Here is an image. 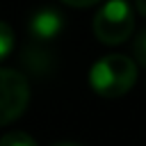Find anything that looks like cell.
<instances>
[{"mask_svg": "<svg viewBox=\"0 0 146 146\" xmlns=\"http://www.w3.org/2000/svg\"><path fill=\"white\" fill-rule=\"evenodd\" d=\"M137 66L128 55H105L89 68V84L103 98H119L132 89Z\"/></svg>", "mask_w": 146, "mask_h": 146, "instance_id": "1", "label": "cell"}, {"mask_svg": "<svg viewBox=\"0 0 146 146\" xmlns=\"http://www.w3.org/2000/svg\"><path fill=\"white\" fill-rule=\"evenodd\" d=\"M135 30V14L125 0H107L94 16V34L100 43L119 46Z\"/></svg>", "mask_w": 146, "mask_h": 146, "instance_id": "2", "label": "cell"}, {"mask_svg": "<svg viewBox=\"0 0 146 146\" xmlns=\"http://www.w3.org/2000/svg\"><path fill=\"white\" fill-rule=\"evenodd\" d=\"M30 103L27 78L14 68H0V125L16 121Z\"/></svg>", "mask_w": 146, "mask_h": 146, "instance_id": "3", "label": "cell"}, {"mask_svg": "<svg viewBox=\"0 0 146 146\" xmlns=\"http://www.w3.org/2000/svg\"><path fill=\"white\" fill-rule=\"evenodd\" d=\"M64 27V18L57 9H50V7H43V9H36L32 16H30V23H27V30L30 34L36 39V41H50L55 39Z\"/></svg>", "mask_w": 146, "mask_h": 146, "instance_id": "4", "label": "cell"}, {"mask_svg": "<svg viewBox=\"0 0 146 146\" xmlns=\"http://www.w3.org/2000/svg\"><path fill=\"white\" fill-rule=\"evenodd\" d=\"M0 146H36V141H34V137H30L27 132L14 130V132H7V135H2V139H0Z\"/></svg>", "mask_w": 146, "mask_h": 146, "instance_id": "5", "label": "cell"}, {"mask_svg": "<svg viewBox=\"0 0 146 146\" xmlns=\"http://www.w3.org/2000/svg\"><path fill=\"white\" fill-rule=\"evenodd\" d=\"M11 48H14V30L5 21H0V62L11 52Z\"/></svg>", "mask_w": 146, "mask_h": 146, "instance_id": "6", "label": "cell"}, {"mask_svg": "<svg viewBox=\"0 0 146 146\" xmlns=\"http://www.w3.org/2000/svg\"><path fill=\"white\" fill-rule=\"evenodd\" d=\"M135 55H137V62L146 66V30H141L139 36L135 39Z\"/></svg>", "mask_w": 146, "mask_h": 146, "instance_id": "7", "label": "cell"}, {"mask_svg": "<svg viewBox=\"0 0 146 146\" xmlns=\"http://www.w3.org/2000/svg\"><path fill=\"white\" fill-rule=\"evenodd\" d=\"M64 5H71V7H91L96 5L98 0H62Z\"/></svg>", "mask_w": 146, "mask_h": 146, "instance_id": "8", "label": "cell"}, {"mask_svg": "<svg viewBox=\"0 0 146 146\" xmlns=\"http://www.w3.org/2000/svg\"><path fill=\"white\" fill-rule=\"evenodd\" d=\"M137 9H139V14L146 16V0H137Z\"/></svg>", "mask_w": 146, "mask_h": 146, "instance_id": "9", "label": "cell"}, {"mask_svg": "<svg viewBox=\"0 0 146 146\" xmlns=\"http://www.w3.org/2000/svg\"><path fill=\"white\" fill-rule=\"evenodd\" d=\"M52 146H82V144H75V141H57Z\"/></svg>", "mask_w": 146, "mask_h": 146, "instance_id": "10", "label": "cell"}]
</instances>
